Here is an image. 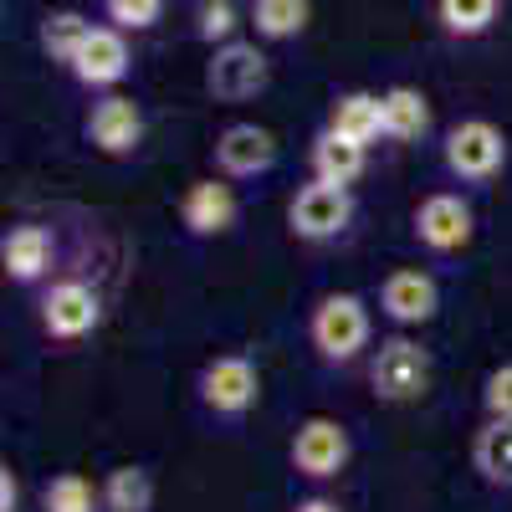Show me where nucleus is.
<instances>
[{
  "label": "nucleus",
  "instance_id": "nucleus-1",
  "mask_svg": "<svg viewBox=\"0 0 512 512\" xmlns=\"http://www.w3.org/2000/svg\"><path fill=\"white\" fill-rule=\"evenodd\" d=\"M308 338L323 364H354L369 338H374V318H369V303L359 292H328L313 303L308 313Z\"/></svg>",
  "mask_w": 512,
  "mask_h": 512
},
{
  "label": "nucleus",
  "instance_id": "nucleus-2",
  "mask_svg": "<svg viewBox=\"0 0 512 512\" xmlns=\"http://www.w3.org/2000/svg\"><path fill=\"white\" fill-rule=\"evenodd\" d=\"M441 159H446V169L456 180L487 185V180L502 175V164H507V134L492 118H461L456 128H446Z\"/></svg>",
  "mask_w": 512,
  "mask_h": 512
},
{
  "label": "nucleus",
  "instance_id": "nucleus-3",
  "mask_svg": "<svg viewBox=\"0 0 512 512\" xmlns=\"http://www.w3.org/2000/svg\"><path fill=\"white\" fill-rule=\"evenodd\" d=\"M287 456H292V472L303 477V482H333V477H344V466L354 456L349 425L333 420V415H308L292 431Z\"/></svg>",
  "mask_w": 512,
  "mask_h": 512
},
{
  "label": "nucleus",
  "instance_id": "nucleus-4",
  "mask_svg": "<svg viewBox=\"0 0 512 512\" xmlns=\"http://www.w3.org/2000/svg\"><path fill=\"white\" fill-rule=\"evenodd\" d=\"M369 384H374L379 400L410 405V400H420L425 390H431V354L405 333L384 338V344L374 349V359H369Z\"/></svg>",
  "mask_w": 512,
  "mask_h": 512
},
{
  "label": "nucleus",
  "instance_id": "nucleus-5",
  "mask_svg": "<svg viewBox=\"0 0 512 512\" xmlns=\"http://www.w3.org/2000/svg\"><path fill=\"white\" fill-rule=\"evenodd\" d=\"M349 226H354V195L344 185L313 180V185H303V190L287 200V231L297 241L323 246V241H338Z\"/></svg>",
  "mask_w": 512,
  "mask_h": 512
},
{
  "label": "nucleus",
  "instance_id": "nucleus-6",
  "mask_svg": "<svg viewBox=\"0 0 512 512\" xmlns=\"http://www.w3.org/2000/svg\"><path fill=\"white\" fill-rule=\"evenodd\" d=\"M200 405L221 420H241L246 410H256L262 400V369H256L246 354H216L200 369Z\"/></svg>",
  "mask_w": 512,
  "mask_h": 512
},
{
  "label": "nucleus",
  "instance_id": "nucleus-7",
  "mask_svg": "<svg viewBox=\"0 0 512 512\" xmlns=\"http://www.w3.org/2000/svg\"><path fill=\"white\" fill-rule=\"evenodd\" d=\"M267 82H272V62L256 41H226L205 62V88L221 103H246L256 93H267Z\"/></svg>",
  "mask_w": 512,
  "mask_h": 512
},
{
  "label": "nucleus",
  "instance_id": "nucleus-8",
  "mask_svg": "<svg viewBox=\"0 0 512 512\" xmlns=\"http://www.w3.org/2000/svg\"><path fill=\"white\" fill-rule=\"evenodd\" d=\"M415 241L425 246V251H436V256H456V251H466L472 246V236H477V216H472V205H466L461 195H451V190H436V195H425L420 205H415Z\"/></svg>",
  "mask_w": 512,
  "mask_h": 512
},
{
  "label": "nucleus",
  "instance_id": "nucleus-9",
  "mask_svg": "<svg viewBox=\"0 0 512 512\" xmlns=\"http://www.w3.org/2000/svg\"><path fill=\"white\" fill-rule=\"evenodd\" d=\"M36 313H41V328H47L57 344H77V338H88V333L98 328V318H103V297H98L88 282L67 277V282H52L47 292H41Z\"/></svg>",
  "mask_w": 512,
  "mask_h": 512
},
{
  "label": "nucleus",
  "instance_id": "nucleus-10",
  "mask_svg": "<svg viewBox=\"0 0 512 512\" xmlns=\"http://www.w3.org/2000/svg\"><path fill=\"white\" fill-rule=\"evenodd\" d=\"M210 154H216V169L221 180H256L267 175V169L277 164V134L262 123H226L216 144H210Z\"/></svg>",
  "mask_w": 512,
  "mask_h": 512
},
{
  "label": "nucleus",
  "instance_id": "nucleus-11",
  "mask_svg": "<svg viewBox=\"0 0 512 512\" xmlns=\"http://www.w3.org/2000/svg\"><path fill=\"white\" fill-rule=\"evenodd\" d=\"M379 313L390 318L395 328H420L441 313V287L431 272L420 267H395L390 277L379 282Z\"/></svg>",
  "mask_w": 512,
  "mask_h": 512
},
{
  "label": "nucleus",
  "instance_id": "nucleus-12",
  "mask_svg": "<svg viewBox=\"0 0 512 512\" xmlns=\"http://www.w3.org/2000/svg\"><path fill=\"white\" fill-rule=\"evenodd\" d=\"M82 134H88V144L108 159H123V154H134L144 144V113L134 98H123V93H108L88 108V123H82Z\"/></svg>",
  "mask_w": 512,
  "mask_h": 512
},
{
  "label": "nucleus",
  "instance_id": "nucleus-13",
  "mask_svg": "<svg viewBox=\"0 0 512 512\" xmlns=\"http://www.w3.org/2000/svg\"><path fill=\"white\" fill-rule=\"evenodd\" d=\"M236 216H241V200H236V190L226 185V180H195L190 190H185V200H180V221H185V231L195 236V241H210V236H226L231 226H236Z\"/></svg>",
  "mask_w": 512,
  "mask_h": 512
},
{
  "label": "nucleus",
  "instance_id": "nucleus-14",
  "mask_svg": "<svg viewBox=\"0 0 512 512\" xmlns=\"http://www.w3.org/2000/svg\"><path fill=\"white\" fill-rule=\"evenodd\" d=\"M134 67V52H128V36L118 26H93V36L82 41L77 62L67 67L82 88H118Z\"/></svg>",
  "mask_w": 512,
  "mask_h": 512
},
{
  "label": "nucleus",
  "instance_id": "nucleus-15",
  "mask_svg": "<svg viewBox=\"0 0 512 512\" xmlns=\"http://www.w3.org/2000/svg\"><path fill=\"white\" fill-rule=\"evenodd\" d=\"M52 256H57V236L36 221H21L0 236V267H6V277L16 287H36L52 272Z\"/></svg>",
  "mask_w": 512,
  "mask_h": 512
},
{
  "label": "nucleus",
  "instance_id": "nucleus-16",
  "mask_svg": "<svg viewBox=\"0 0 512 512\" xmlns=\"http://www.w3.org/2000/svg\"><path fill=\"white\" fill-rule=\"evenodd\" d=\"M308 159H313V180H328V185H354L364 169H369V149L364 144H354V139H344V134H333V128H323V134L313 139V149H308Z\"/></svg>",
  "mask_w": 512,
  "mask_h": 512
},
{
  "label": "nucleus",
  "instance_id": "nucleus-17",
  "mask_svg": "<svg viewBox=\"0 0 512 512\" xmlns=\"http://www.w3.org/2000/svg\"><path fill=\"white\" fill-rule=\"evenodd\" d=\"M384 139L395 144H415L431 134V98L410 82H395V88H384Z\"/></svg>",
  "mask_w": 512,
  "mask_h": 512
},
{
  "label": "nucleus",
  "instance_id": "nucleus-18",
  "mask_svg": "<svg viewBox=\"0 0 512 512\" xmlns=\"http://www.w3.org/2000/svg\"><path fill=\"white\" fill-rule=\"evenodd\" d=\"M328 128L354 144H379L384 139V98L379 93H338L328 108Z\"/></svg>",
  "mask_w": 512,
  "mask_h": 512
},
{
  "label": "nucleus",
  "instance_id": "nucleus-19",
  "mask_svg": "<svg viewBox=\"0 0 512 512\" xmlns=\"http://www.w3.org/2000/svg\"><path fill=\"white\" fill-rule=\"evenodd\" d=\"M472 466L482 472L487 487L512 492V420H487L472 441Z\"/></svg>",
  "mask_w": 512,
  "mask_h": 512
},
{
  "label": "nucleus",
  "instance_id": "nucleus-20",
  "mask_svg": "<svg viewBox=\"0 0 512 512\" xmlns=\"http://www.w3.org/2000/svg\"><path fill=\"white\" fill-rule=\"evenodd\" d=\"M88 36H93V21L82 11H47V16H41V31H36L41 52H47L52 62H62V67L77 62V52H82V41H88Z\"/></svg>",
  "mask_w": 512,
  "mask_h": 512
},
{
  "label": "nucleus",
  "instance_id": "nucleus-21",
  "mask_svg": "<svg viewBox=\"0 0 512 512\" xmlns=\"http://www.w3.org/2000/svg\"><path fill=\"white\" fill-rule=\"evenodd\" d=\"M98 492H103V512H154L149 466H113Z\"/></svg>",
  "mask_w": 512,
  "mask_h": 512
},
{
  "label": "nucleus",
  "instance_id": "nucleus-22",
  "mask_svg": "<svg viewBox=\"0 0 512 512\" xmlns=\"http://www.w3.org/2000/svg\"><path fill=\"white\" fill-rule=\"evenodd\" d=\"M308 0H251V26L262 41H292L308 31Z\"/></svg>",
  "mask_w": 512,
  "mask_h": 512
},
{
  "label": "nucleus",
  "instance_id": "nucleus-23",
  "mask_svg": "<svg viewBox=\"0 0 512 512\" xmlns=\"http://www.w3.org/2000/svg\"><path fill=\"white\" fill-rule=\"evenodd\" d=\"M497 6H502V0H436V21L456 41H477V36L492 31Z\"/></svg>",
  "mask_w": 512,
  "mask_h": 512
},
{
  "label": "nucleus",
  "instance_id": "nucleus-24",
  "mask_svg": "<svg viewBox=\"0 0 512 512\" xmlns=\"http://www.w3.org/2000/svg\"><path fill=\"white\" fill-rule=\"evenodd\" d=\"M103 492H93V482L82 472H57L41 487V512H98Z\"/></svg>",
  "mask_w": 512,
  "mask_h": 512
},
{
  "label": "nucleus",
  "instance_id": "nucleus-25",
  "mask_svg": "<svg viewBox=\"0 0 512 512\" xmlns=\"http://www.w3.org/2000/svg\"><path fill=\"white\" fill-rule=\"evenodd\" d=\"M236 31H241L236 0H205V6H200V26H195V36L205 41V47L216 52V47H226V41H241Z\"/></svg>",
  "mask_w": 512,
  "mask_h": 512
},
{
  "label": "nucleus",
  "instance_id": "nucleus-26",
  "mask_svg": "<svg viewBox=\"0 0 512 512\" xmlns=\"http://www.w3.org/2000/svg\"><path fill=\"white\" fill-rule=\"evenodd\" d=\"M103 16L118 31H154L164 16V0H103Z\"/></svg>",
  "mask_w": 512,
  "mask_h": 512
},
{
  "label": "nucleus",
  "instance_id": "nucleus-27",
  "mask_svg": "<svg viewBox=\"0 0 512 512\" xmlns=\"http://www.w3.org/2000/svg\"><path fill=\"white\" fill-rule=\"evenodd\" d=\"M482 410L487 420H512V364H497L482 379Z\"/></svg>",
  "mask_w": 512,
  "mask_h": 512
},
{
  "label": "nucleus",
  "instance_id": "nucleus-28",
  "mask_svg": "<svg viewBox=\"0 0 512 512\" xmlns=\"http://www.w3.org/2000/svg\"><path fill=\"white\" fill-rule=\"evenodd\" d=\"M0 512H21V482H16L11 466L0 472Z\"/></svg>",
  "mask_w": 512,
  "mask_h": 512
},
{
  "label": "nucleus",
  "instance_id": "nucleus-29",
  "mask_svg": "<svg viewBox=\"0 0 512 512\" xmlns=\"http://www.w3.org/2000/svg\"><path fill=\"white\" fill-rule=\"evenodd\" d=\"M292 512H344L338 502H328V497H308V502H297Z\"/></svg>",
  "mask_w": 512,
  "mask_h": 512
}]
</instances>
